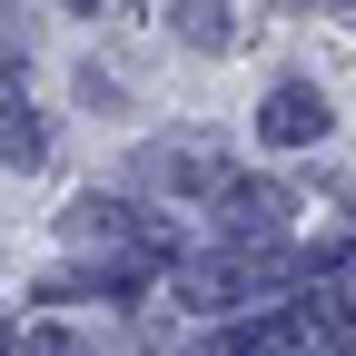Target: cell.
Masks as SVG:
<instances>
[{"label":"cell","mask_w":356,"mask_h":356,"mask_svg":"<svg viewBox=\"0 0 356 356\" xmlns=\"http://www.w3.org/2000/svg\"><path fill=\"white\" fill-rule=\"evenodd\" d=\"M79 10H89V0H79Z\"/></svg>","instance_id":"cell-5"},{"label":"cell","mask_w":356,"mask_h":356,"mask_svg":"<svg viewBox=\"0 0 356 356\" xmlns=\"http://www.w3.org/2000/svg\"><path fill=\"white\" fill-rule=\"evenodd\" d=\"M218 218H228V238H267V228H287V188H267V178H238Z\"/></svg>","instance_id":"cell-3"},{"label":"cell","mask_w":356,"mask_h":356,"mask_svg":"<svg viewBox=\"0 0 356 356\" xmlns=\"http://www.w3.org/2000/svg\"><path fill=\"white\" fill-rule=\"evenodd\" d=\"M40 159V129H30V109H10V168H30Z\"/></svg>","instance_id":"cell-4"},{"label":"cell","mask_w":356,"mask_h":356,"mask_svg":"<svg viewBox=\"0 0 356 356\" xmlns=\"http://www.w3.org/2000/svg\"><path fill=\"white\" fill-rule=\"evenodd\" d=\"M257 129H267V139H277V149H307V139H317V129H327V99H317V89H307V79H287V89H267V109H257Z\"/></svg>","instance_id":"cell-1"},{"label":"cell","mask_w":356,"mask_h":356,"mask_svg":"<svg viewBox=\"0 0 356 356\" xmlns=\"http://www.w3.org/2000/svg\"><path fill=\"white\" fill-rule=\"evenodd\" d=\"M238 297H257V267L208 257V267H188V277H178V307H198V317H218V307H238Z\"/></svg>","instance_id":"cell-2"}]
</instances>
